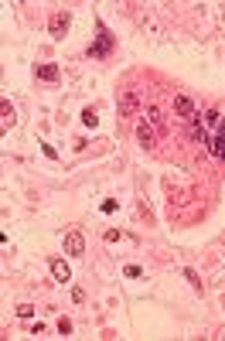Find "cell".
Instances as JSON below:
<instances>
[{
  "label": "cell",
  "instance_id": "obj_4",
  "mask_svg": "<svg viewBox=\"0 0 225 341\" xmlns=\"http://www.w3.org/2000/svg\"><path fill=\"white\" fill-rule=\"evenodd\" d=\"M136 140H140V147H144V150H154V147H157V133H154V126L140 123V126H136Z\"/></svg>",
  "mask_w": 225,
  "mask_h": 341
},
{
  "label": "cell",
  "instance_id": "obj_15",
  "mask_svg": "<svg viewBox=\"0 0 225 341\" xmlns=\"http://www.w3.org/2000/svg\"><path fill=\"white\" fill-rule=\"evenodd\" d=\"M31 314H34L31 304H21V307H17V318H31Z\"/></svg>",
  "mask_w": 225,
  "mask_h": 341
},
{
  "label": "cell",
  "instance_id": "obj_16",
  "mask_svg": "<svg viewBox=\"0 0 225 341\" xmlns=\"http://www.w3.org/2000/svg\"><path fill=\"white\" fill-rule=\"evenodd\" d=\"M126 276H130V280H136V276H144V270H140V266H126Z\"/></svg>",
  "mask_w": 225,
  "mask_h": 341
},
{
  "label": "cell",
  "instance_id": "obj_2",
  "mask_svg": "<svg viewBox=\"0 0 225 341\" xmlns=\"http://www.w3.org/2000/svg\"><path fill=\"white\" fill-rule=\"evenodd\" d=\"M136 109H140V92L126 89L123 96H120V116H136Z\"/></svg>",
  "mask_w": 225,
  "mask_h": 341
},
{
  "label": "cell",
  "instance_id": "obj_13",
  "mask_svg": "<svg viewBox=\"0 0 225 341\" xmlns=\"http://www.w3.org/2000/svg\"><path fill=\"white\" fill-rule=\"evenodd\" d=\"M205 123H208V126L222 123V113H215V109H208V113H205Z\"/></svg>",
  "mask_w": 225,
  "mask_h": 341
},
{
  "label": "cell",
  "instance_id": "obj_3",
  "mask_svg": "<svg viewBox=\"0 0 225 341\" xmlns=\"http://www.w3.org/2000/svg\"><path fill=\"white\" fill-rule=\"evenodd\" d=\"M65 252H68V256H82V252H86V239H82L79 229L65 232Z\"/></svg>",
  "mask_w": 225,
  "mask_h": 341
},
{
  "label": "cell",
  "instance_id": "obj_9",
  "mask_svg": "<svg viewBox=\"0 0 225 341\" xmlns=\"http://www.w3.org/2000/svg\"><path fill=\"white\" fill-rule=\"evenodd\" d=\"M17 123V113H14V106L7 99L0 102V126H4V130H11V126Z\"/></svg>",
  "mask_w": 225,
  "mask_h": 341
},
{
  "label": "cell",
  "instance_id": "obj_14",
  "mask_svg": "<svg viewBox=\"0 0 225 341\" xmlns=\"http://www.w3.org/2000/svg\"><path fill=\"white\" fill-rule=\"evenodd\" d=\"M58 334H72V321H68V318L58 321Z\"/></svg>",
  "mask_w": 225,
  "mask_h": 341
},
{
  "label": "cell",
  "instance_id": "obj_6",
  "mask_svg": "<svg viewBox=\"0 0 225 341\" xmlns=\"http://www.w3.org/2000/svg\"><path fill=\"white\" fill-rule=\"evenodd\" d=\"M174 113L184 116V120H194V116H198V109H194V102L188 99V96H174Z\"/></svg>",
  "mask_w": 225,
  "mask_h": 341
},
{
  "label": "cell",
  "instance_id": "obj_11",
  "mask_svg": "<svg viewBox=\"0 0 225 341\" xmlns=\"http://www.w3.org/2000/svg\"><path fill=\"white\" fill-rule=\"evenodd\" d=\"M147 120H150V123L157 126V133H167V123H164V116H160V109H154V106H150V109H147Z\"/></svg>",
  "mask_w": 225,
  "mask_h": 341
},
{
  "label": "cell",
  "instance_id": "obj_7",
  "mask_svg": "<svg viewBox=\"0 0 225 341\" xmlns=\"http://www.w3.org/2000/svg\"><path fill=\"white\" fill-rule=\"evenodd\" d=\"M208 150H212L218 160H225V120L218 123V133H215V140L208 144Z\"/></svg>",
  "mask_w": 225,
  "mask_h": 341
},
{
  "label": "cell",
  "instance_id": "obj_12",
  "mask_svg": "<svg viewBox=\"0 0 225 341\" xmlns=\"http://www.w3.org/2000/svg\"><path fill=\"white\" fill-rule=\"evenodd\" d=\"M82 123H86V126H96V123H99V116H96V109H92V106H86V109H82Z\"/></svg>",
  "mask_w": 225,
  "mask_h": 341
},
{
  "label": "cell",
  "instance_id": "obj_18",
  "mask_svg": "<svg viewBox=\"0 0 225 341\" xmlns=\"http://www.w3.org/2000/svg\"><path fill=\"white\" fill-rule=\"evenodd\" d=\"M116 208H120V205L112 202V198H106V202H102V212H106V215H109V212H116Z\"/></svg>",
  "mask_w": 225,
  "mask_h": 341
},
{
  "label": "cell",
  "instance_id": "obj_17",
  "mask_svg": "<svg viewBox=\"0 0 225 341\" xmlns=\"http://www.w3.org/2000/svg\"><path fill=\"white\" fill-rule=\"evenodd\" d=\"M184 276H188V280H191V287H194V290H198V287H202V280H198V273H194V270H184Z\"/></svg>",
  "mask_w": 225,
  "mask_h": 341
},
{
  "label": "cell",
  "instance_id": "obj_10",
  "mask_svg": "<svg viewBox=\"0 0 225 341\" xmlns=\"http://www.w3.org/2000/svg\"><path fill=\"white\" fill-rule=\"evenodd\" d=\"M34 75H38L41 82H58V65H51V62H48V65H38Z\"/></svg>",
  "mask_w": 225,
  "mask_h": 341
},
{
  "label": "cell",
  "instance_id": "obj_8",
  "mask_svg": "<svg viewBox=\"0 0 225 341\" xmlns=\"http://www.w3.org/2000/svg\"><path fill=\"white\" fill-rule=\"evenodd\" d=\"M48 266H51V276H55L58 283H68V280H72V270H68L65 260H51Z\"/></svg>",
  "mask_w": 225,
  "mask_h": 341
},
{
  "label": "cell",
  "instance_id": "obj_5",
  "mask_svg": "<svg viewBox=\"0 0 225 341\" xmlns=\"http://www.w3.org/2000/svg\"><path fill=\"white\" fill-rule=\"evenodd\" d=\"M109 45H112V34L106 31V27H99V45H92V48H89V58H102V55H109Z\"/></svg>",
  "mask_w": 225,
  "mask_h": 341
},
{
  "label": "cell",
  "instance_id": "obj_1",
  "mask_svg": "<svg viewBox=\"0 0 225 341\" xmlns=\"http://www.w3.org/2000/svg\"><path fill=\"white\" fill-rule=\"evenodd\" d=\"M68 27H72V17H68L65 11L51 14V21H48V34H51V38H58V41H62V38L68 34Z\"/></svg>",
  "mask_w": 225,
  "mask_h": 341
}]
</instances>
